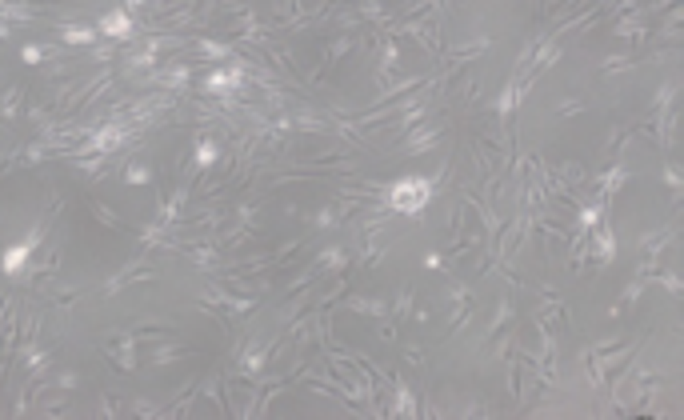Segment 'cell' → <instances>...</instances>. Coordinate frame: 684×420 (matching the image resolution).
Masks as SVG:
<instances>
[{"mask_svg": "<svg viewBox=\"0 0 684 420\" xmlns=\"http://www.w3.org/2000/svg\"><path fill=\"white\" fill-rule=\"evenodd\" d=\"M424 268H444V252H428V256H424Z\"/></svg>", "mask_w": 684, "mask_h": 420, "instance_id": "44dd1931", "label": "cell"}, {"mask_svg": "<svg viewBox=\"0 0 684 420\" xmlns=\"http://www.w3.org/2000/svg\"><path fill=\"white\" fill-rule=\"evenodd\" d=\"M96 32H104V37H113L116 44H129L136 37V20L124 12V8H113V12H104V17L96 20Z\"/></svg>", "mask_w": 684, "mask_h": 420, "instance_id": "8992f818", "label": "cell"}, {"mask_svg": "<svg viewBox=\"0 0 684 420\" xmlns=\"http://www.w3.org/2000/svg\"><path fill=\"white\" fill-rule=\"evenodd\" d=\"M433 196H437V184L428 176H400V180H388L384 189V209L397 216H417L428 209Z\"/></svg>", "mask_w": 684, "mask_h": 420, "instance_id": "6da1fadb", "label": "cell"}, {"mask_svg": "<svg viewBox=\"0 0 684 420\" xmlns=\"http://www.w3.org/2000/svg\"><path fill=\"white\" fill-rule=\"evenodd\" d=\"M556 113L560 116H580V113H589V104L576 100V96H564V100H556Z\"/></svg>", "mask_w": 684, "mask_h": 420, "instance_id": "d6986e66", "label": "cell"}, {"mask_svg": "<svg viewBox=\"0 0 684 420\" xmlns=\"http://www.w3.org/2000/svg\"><path fill=\"white\" fill-rule=\"evenodd\" d=\"M124 180H129V184H152V169L140 164V160H129V164H124Z\"/></svg>", "mask_w": 684, "mask_h": 420, "instance_id": "ac0fdd59", "label": "cell"}, {"mask_svg": "<svg viewBox=\"0 0 684 420\" xmlns=\"http://www.w3.org/2000/svg\"><path fill=\"white\" fill-rule=\"evenodd\" d=\"M44 384H48L53 392H64V397H73L76 388H80V372H76V368H60L57 376H53V381H44Z\"/></svg>", "mask_w": 684, "mask_h": 420, "instance_id": "9a60e30c", "label": "cell"}, {"mask_svg": "<svg viewBox=\"0 0 684 420\" xmlns=\"http://www.w3.org/2000/svg\"><path fill=\"white\" fill-rule=\"evenodd\" d=\"M444 300L453 305V336H460L464 328L473 325V292L464 285H448L444 288Z\"/></svg>", "mask_w": 684, "mask_h": 420, "instance_id": "5b68a950", "label": "cell"}, {"mask_svg": "<svg viewBox=\"0 0 684 420\" xmlns=\"http://www.w3.org/2000/svg\"><path fill=\"white\" fill-rule=\"evenodd\" d=\"M672 96H676V80H661V88H656V100H652V116H661L672 108Z\"/></svg>", "mask_w": 684, "mask_h": 420, "instance_id": "e0dca14e", "label": "cell"}, {"mask_svg": "<svg viewBox=\"0 0 684 420\" xmlns=\"http://www.w3.org/2000/svg\"><path fill=\"white\" fill-rule=\"evenodd\" d=\"M304 220H308V225H312L316 232L344 229V220H341V212H336V204H332V196H328L324 204H316V209H308V212H304Z\"/></svg>", "mask_w": 684, "mask_h": 420, "instance_id": "9c48e42d", "label": "cell"}, {"mask_svg": "<svg viewBox=\"0 0 684 420\" xmlns=\"http://www.w3.org/2000/svg\"><path fill=\"white\" fill-rule=\"evenodd\" d=\"M189 356V344H180V341H156V348H152L149 356H144V368H164V364L172 361H184Z\"/></svg>", "mask_w": 684, "mask_h": 420, "instance_id": "ba28073f", "label": "cell"}, {"mask_svg": "<svg viewBox=\"0 0 684 420\" xmlns=\"http://www.w3.org/2000/svg\"><path fill=\"white\" fill-rule=\"evenodd\" d=\"M96 412H100V417H120V412H124V404L113 401V397H100V401H96Z\"/></svg>", "mask_w": 684, "mask_h": 420, "instance_id": "ffe728a7", "label": "cell"}, {"mask_svg": "<svg viewBox=\"0 0 684 420\" xmlns=\"http://www.w3.org/2000/svg\"><path fill=\"white\" fill-rule=\"evenodd\" d=\"M196 44V52L200 57H209V60H228L232 52H236V44L232 40H212V37H196L192 40Z\"/></svg>", "mask_w": 684, "mask_h": 420, "instance_id": "30bf717a", "label": "cell"}, {"mask_svg": "<svg viewBox=\"0 0 684 420\" xmlns=\"http://www.w3.org/2000/svg\"><path fill=\"white\" fill-rule=\"evenodd\" d=\"M20 100H24V88L20 84H4L0 88V120H12L20 113Z\"/></svg>", "mask_w": 684, "mask_h": 420, "instance_id": "5bb4252c", "label": "cell"}, {"mask_svg": "<svg viewBox=\"0 0 684 420\" xmlns=\"http://www.w3.org/2000/svg\"><path fill=\"white\" fill-rule=\"evenodd\" d=\"M676 245V212L672 220L640 236V265H668V249Z\"/></svg>", "mask_w": 684, "mask_h": 420, "instance_id": "7a4b0ae2", "label": "cell"}, {"mask_svg": "<svg viewBox=\"0 0 684 420\" xmlns=\"http://www.w3.org/2000/svg\"><path fill=\"white\" fill-rule=\"evenodd\" d=\"M437 144H444V124H412V128H404L400 133V149L408 156H424L428 149H437Z\"/></svg>", "mask_w": 684, "mask_h": 420, "instance_id": "277c9868", "label": "cell"}, {"mask_svg": "<svg viewBox=\"0 0 684 420\" xmlns=\"http://www.w3.org/2000/svg\"><path fill=\"white\" fill-rule=\"evenodd\" d=\"M336 305L348 308V312H364V316H372V321L380 325V336H384V341H397L392 321H388V300H384V296H341Z\"/></svg>", "mask_w": 684, "mask_h": 420, "instance_id": "3957f363", "label": "cell"}, {"mask_svg": "<svg viewBox=\"0 0 684 420\" xmlns=\"http://www.w3.org/2000/svg\"><path fill=\"white\" fill-rule=\"evenodd\" d=\"M412 308H417V292H412V285H404L397 292V305H388V321H404V316H412Z\"/></svg>", "mask_w": 684, "mask_h": 420, "instance_id": "4fadbf2b", "label": "cell"}, {"mask_svg": "<svg viewBox=\"0 0 684 420\" xmlns=\"http://www.w3.org/2000/svg\"><path fill=\"white\" fill-rule=\"evenodd\" d=\"M88 212L96 216V225H104V229H124V220H120L108 204H100V200H88Z\"/></svg>", "mask_w": 684, "mask_h": 420, "instance_id": "2e32d148", "label": "cell"}, {"mask_svg": "<svg viewBox=\"0 0 684 420\" xmlns=\"http://www.w3.org/2000/svg\"><path fill=\"white\" fill-rule=\"evenodd\" d=\"M0 40H12V24H8L4 17H0Z\"/></svg>", "mask_w": 684, "mask_h": 420, "instance_id": "7402d4cb", "label": "cell"}, {"mask_svg": "<svg viewBox=\"0 0 684 420\" xmlns=\"http://www.w3.org/2000/svg\"><path fill=\"white\" fill-rule=\"evenodd\" d=\"M513 316H516L513 292H500V300H496V316H493V325H488V341H493L500 328H509V325H513Z\"/></svg>", "mask_w": 684, "mask_h": 420, "instance_id": "7c38bea8", "label": "cell"}, {"mask_svg": "<svg viewBox=\"0 0 684 420\" xmlns=\"http://www.w3.org/2000/svg\"><path fill=\"white\" fill-rule=\"evenodd\" d=\"M308 265L316 268V272L324 268V272H332V276H336V272H348V268H352V256H348V249H344V245H324V249L316 252ZM352 272H357V268H352Z\"/></svg>", "mask_w": 684, "mask_h": 420, "instance_id": "52a82bcc", "label": "cell"}, {"mask_svg": "<svg viewBox=\"0 0 684 420\" xmlns=\"http://www.w3.org/2000/svg\"><path fill=\"white\" fill-rule=\"evenodd\" d=\"M57 37L64 40V44H73V48L76 44L88 48V44H96V28H88V24H57Z\"/></svg>", "mask_w": 684, "mask_h": 420, "instance_id": "8fae6325", "label": "cell"}]
</instances>
